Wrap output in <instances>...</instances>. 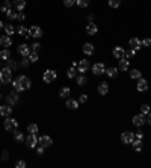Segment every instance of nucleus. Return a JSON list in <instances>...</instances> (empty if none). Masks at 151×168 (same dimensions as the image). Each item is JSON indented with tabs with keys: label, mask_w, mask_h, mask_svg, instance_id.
Wrapping results in <instances>:
<instances>
[{
	"label": "nucleus",
	"mask_w": 151,
	"mask_h": 168,
	"mask_svg": "<svg viewBox=\"0 0 151 168\" xmlns=\"http://www.w3.org/2000/svg\"><path fill=\"white\" fill-rule=\"evenodd\" d=\"M15 167H17V168H26V167H27V164L24 162V161H18V162L15 164Z\"/></svg>",
	"instance_id": "49530a36"
},
{
	"label": "nucleus",
	"mask_w": 151,
	"mask_h": 168,
	"mask_svg": "<svg viewBox=\"0 0 151 168\" xmlns=\"http://www.w3.org/2000/svg\"><path fill=\"white\" fill-rule=\"evenodd\" d=\"M130 77H132V79H141V77H142V73H141L139 70L135 68V70L130 71Z\"/></svg>",
	"instance_id": "72a5a7b5"
},
{
	"label": "nucleus",
	"mask_w": 151,
	"mask_h": 168,
	"mask_svg": "<svg viewBox=\"0 0 151 168\" xmlns=\"http://www.w3.org/2000/svg\"><path fill=\"white\" fill-rule=\"evenodd\" d=\"M86 32H88V35H95L97 32H98V29H97V25L95 23H88V26H86Z\"/></svg>",
	"instance_id": "5701e85b"
},
{
	"label": "nucleus",
	"mask_w": 151,
	"mask_h": 168,
	"mask_svg": "<svg viewBox=\"0 0 151 168\" xmlns=\"http://www.w3.org/2000/svg\"><path fill=\"white\" fill-rule=\"evenodd\" d=\"M0 45L2 47H9L12 45V39L9 35H5V36H0Z\"/></svg>",
	"instance_id": "412c9836"
},
{
	"label": "nucleus",
	"mask_w": 151,
	"mask_h": 168,
	"mask_svg": "<svg viewBox=\"0 0 151 168\" xmlns=\"http://www.w3.org/2000/svg\"><path fill=\"white\" fill-rule=\"evenodd\" d=\"M27 132H29V133H38V126H36V124H29Z\"/></svg>",
	"instance_id": "a19ab883"
},
{
	"label": "nucleus",
	"mask_w": 151,
	"mask_h": 168,
	"mask_svg": "<svg viewBox=\"0 0 151 168\" xmlns=\"http://www.w3.org/2000/svg\"><path fill=\"white\" fill-rule=\"evenodd\" d=\"M8 67H9L11 70H14V68H17V62L11 61V58H9V59H8Z\"/></svg>",
	"instance_id": "09e8293b"
},
{
	"label": "nucleus",
	"mask_w": 151,
	"mask_h": 168,
	"mask_svg": "<svg viewBox=\"0 0 151 168\" xmlns=\"http://www.w3.org/2000/svg\"><path fill=\"white\" fill-rule=\"evenodd\" d=\"M83 53H85V55H88V56L94 55V45H92V44H89V42H86V44L83 45Z\"/></svg>",
	"instance_id": "b1692460"
},
{
	"label": "nucleus",
	"mask_w": 151,
	"mask_h": 168,
	"mask_svg": "<svg viewBox=\"0 0 151 168\" xmlns=\"http://www.w3.org/2000/svg\"><path fill=\"white\" fill-rule=\"evenodd\" d=\"M135 55H136V50H129V52H125V58H127V59L135 58Z\"/></svg>",
	"instance_id": "a18cd8bd"
},
{
	"label": "nucleus",
	"mask_w": 151,
	"mask_h": 168,
	"mask_svg": "<svg viewBox=\"0 0 151 168\" xmlns=\"http://www.w3.org/2000/svg\"><path fill=\"white\" fill-rule=\"evenodd\" d=\"M52 138H50V136H47V135H42V136H39V139H38V144H39V146L41 147H50V146H52Z\"/></svg>",
	"instance_id": "9b49d317"
},
{
	"label": "nucleus",
	"mask_w": 151,
	"mask_h": 168,
	"mask_svg": "<svg viewBox=\"0 0 151 168\" xmlns=\"http://www.w3.org/2000/svg\"><path fill=\"white\" fill-rule=\"evenodd\" d=\"M26 146L29 147V149H33V147H36L38 146V138H36V135L35 133H30L27 138H26Z\"/></svg>",
	"instance_id": "0eeeda50"
},
{
	"label": "nucleus",
	"mask_w": 151,
	"mask_h": 168,
	"mask_svg": "<svg viewBox=\"0 0 151 168\" xmlns=\"http://www.w3.org/2000/svg\"><path fill=\"white\" fill-rule=\"evenodd\" d=\"M56 77H58V74H56V71L55 70H47L45 73H44V82L45 83H52V82H55L56 80Z\"/></svg>",
	"instance_id": "7ed1b4c3"
},
{
	"label": "nucleus",
	"mask_w": 151,
	"mask_h": 168,
	"mask_svg": "<svg viewBox=\"0 0 151 168\" xmlns=\"http://www.w3.org/2000/svg\"><path fill=\"white\" fill-rule=\"evenodd\" d=\"M136 138H138V139H142V138H144V132H142V130H138V132H136Z\"/></svg>",
	"instance_id": "864d4df0"
},
{
	"label": "nucleus",
	"mask_w": 151,
	"mask_h": 168,
	"mask_svg": "<svg viewBox=\"0 0 151 168\" xmlns=\"http://www.w3.org/2000/svg\"><path fill=\"white\" fill-rule=\"evenodd\" d=\"M38 155H39V156H41V155H44V147H41V146H39V149H38Z\"/></svg>",
	"instance_id": "5fc2aeb1"
},
{
	"label": "nucleus",
	"mask_w": 151,
	"mask_h": 168,
	"mask_svg": "<svg viewBox=\"0 0 151 168\" xmlns=\"http://www.w3.org/2000/svg\"><path fill=\"white\" fill-rule=\"evenodd\" d=\"M70 94H71V89H70L68 86H64V88H61V91H59V95H61L62 99L70 97Z\"/></svg>",
	"instance_id": "a878e982"
},
{
	"label": "nucleus",
	"mask_w": 151,
	"mask_h": 168,
	"mask_svg": "<svg viewBox=\"0 0 151 168\" xmlns=\"http://www.w3.org/2000/svg\"><path fill=\"white\" fill-rule=\"evenodd\" d=\"M121 141L124 144H132L135 141V133L133 132H124V133H121Z\"/></svg>",
	"instance_id": "1a4fd4ad"
},
{
	"label": "nucleus",
	"mask_w": 151,
	"mask_h": 168,
	"mask_svg": "<svg viewBox=\"0 0 151 168\" xmlns=\"http://www.w3.org/2000/svg\"><path fill=\"white\" fill-rule=\"evenodd\" d=\"M76 82H77V85H80V86H83V85H86V82H88V79L85 77V74L82 73V74H79L77 77H76Z\"/></svg>",
	"instance_id": "c85d7f7f"
},
{
	"label": "nucleus",
	"mask_w": 151,
	"mask_h": 168,
	"mask_svg": "<svg viewBox=\"0 0 151 168\" xmlns=\"http://www.w3.org/2000/svg\"><path fill=\"white\" fill-rule=\"evenodd\" d=\"M6 100H8V103H9L11 106L17 105V103H18V94H17V91H14V92L8 94V97H6Z\"/></svg>",
	"instance_id": "2eb2a0df"
},
{
	"label": "nucleus",
	"mask_w": 151,
	"mask_h": 168,
	"mask_svg": "<svg viewBox=\"0 0 151 168\" xmlns=\"http://www.w3.org/2000/svg\"><path fill=\"white\" fill-rule=\"evenodd\" d=\"M17 32H18L21 36H24V38H30V36H29V30H27L26 28H24V26H18Z\"/></svg>",
	"instance_id": "c756f323"
},
{
	"label": "nucleus",
	"mask_w": 151,
	"mask_h": 168,
	"mask_svg": "<svg viewBox=\"0 0 151 168\" xmlns=\"http://www.w3.org/2000/svg\"><path fill=\"white\" fill-rule=\"evenodd\" d=\"M132 144H133V147H135V150H136V152H141V150H142V147H144L142 139H138V138H135V141H133Z\"/></svg>",
	"instance_id": "cd10ccee"
},
{
	"label": "nucleus",
	"mask_w": 151,
	"mask_h": 168,
	"mask_svg": "<svg viewBox=\"0 0 151 168\" xmlns=\"http://www.w3.org/2000/svg\"><path fill=\"white\" fill-rule=\"evenodd\" d=\"M104 74H107L109 77H116V74H118V68H115V67L106 68V73H104Z\"/></svg>",
	"instance_id": "bb28decb"
},
{
	"label": "nucleus",
	"mask_w": 151,
	"mask_h": 168,
	"mask_svg": "<svg viewBox=\"0 0 151 168\" xmlns=\"http://www.w3.org/2000/svg\"><path fill=\"white\" fill-rule=\"evenodd\" d=\"M109 92V83L107 82H101L98 85V94L100 95H106Z\"/></svg>",
	"instance_id": "aec40b11"
},
{
	"label": "nucleus",
	"mask_w": 151,
	"mask_h": 168,
	"mask_svg": "<svg viewBox=\"0 0 151 168\" xmlns=\"http://www.w3.org/2000/svg\"><path fill=\"white\" fill-rule=\"evenodd\" d=\"M21 65H23V67H29V65H30V59H29V58H24V59L21 61Z\"/></svg>",
	"instance_id": "8fccbe9b"
},
{
	"label": "nucleus",
	"mask_w": 151,
	"mask_h": 168,
	"mask_svg": "<svg viewBox=\"0 0 151 168\" xmlns=\"http://www.w3.org/2000/svg\"><path fill=\"white\" fill-rule=\"evenodd\" d=\"M14 138H15V141H17V142H24V141H26V138H24V135H23L20 130H15Z\"/></svg>",
	"instance_id": "2f4dec72"
},
{
	"label": "nucleus",
	"mask_w": 151,
	"mask_h": 168,
	"mask_svg": "<svg viewBox=\"0 0 151 168\" xmlns=\"http://www.w3.org/2000/svg\"><path fill=\"white\" fill-rule=\"evenodd\" d=\"M30 52H32V47H29L27 44H20V45H18V53H20L21 56L27 58V56L30 55Z\"/></svg>",
	"instance_id": "6e6552de"
},
{
	"label": "nucleus",
	"mask_w": 151,
	"mask_h": 168,
	"mask_svg": "<svg viewBox=\"0 0 151 168\" xmlns=\"http://www.w3.org/2000/svg\"><path fill=\"white\" fill-rule=\"evenodd\" d=\"M3 29H5L6 35H9V36L15 32V29H14V26H12V25H5V28H3Z\"/></svg>",
	"instance_id": "f704fd0d"
},
{
	"label": "nucleus",
	"mask_w": 151,
	"mask_h": 168,
	"mask_svg": "<svg viewBox=\"0 0 151 168\" xmlns=\"http://www.w3.org/2000/svg\"><path fill=\"white\" fill-rule=\"evenodd\" d=\"M2 156H3V159H5V161H8V159H9V158H8V152H3V155H2Z\"/></svg>",
	"instance_id": "4d7b16f0"
},
{
	"label": "nucleus",
	"mask_w": 151,
	"mask_h": 168,
	"mask_svg": "<svg viewBox=\"0 0 151 168\" xmlns=\"http://www.w3.org/2000/svg\"><path fill=\"white\" fill-rule=\"evenodd\" d=\"M17 14H18V12H15L14 9H11V11L6 14V17H8V20H15V18H17Z\"/></svg>",
	"instance_id": "ea45409f"
},
{
	"label": "nucleus",
	"mask_w": 151,
	"mask_h": 168,
	"mask_svg": "<svg viewBox=\"0 0 151 168\" xmlns=\"http://www.w3.org/2000/svg\"><path fill=\"white\" fill-rule=\"evenodd\" d=\"M12 80V70L9 67H5L0 70V82L2 83H9Z\"/></svg>",
	"instance_id": "f257e3e1"
},
{
	"label": "nucleus",
	"mask_w": 151,
	"mask_h": 168,
	"mask_svg": "<svg viewBox=\"0 0 151 168\" xmlns=\"http://www.w3.org/2000/svg\"><path fill=\"white\" fill-rule=\"evenodd\" d=\"M3 126H5V130H8V132H15V130H17V127H18V121H17L15 118L6 117Z\"/></svg>",
	"instance_id": "f03ea898"
},
{
	"label": "nucleus",
	"mask_w": 151,
	"mask_h": 168,
	"mask_svg": "<svg viewBox=\"0 0 151 168\" xmlns=\"http://www.w3.org/2000/svg\"><path fill=\"white\" fill-rule=\"evenodd\" d=\"M3 28H5V25H3V21H0V30H2Z\"/></svg>",
	"instance_id": "13d9d810"
},
{
	"label": "nucleus",
	"mask_w": 151,
	"mask_h": 168,
	"mask_svg": "<svg viewBox=\"0 0 151 168\" xmlns=\"http://www.w3.org/2000/svg\"><path fill=\"white\" fill-rule=\"evenodd\" d=\"M136 88H138V91H141V92H144V91H147L148 89V82L145 80V79H138V85H136Z\"/></svg>",
	"instance_id": "a211bd4d"
},
{
	"label": "nucleus",
	"mask_w": 151,
	"mask_h": 168,
	"mask_svg": "<svg viewBox=\"0 0 151 168\" xmlns=\"http://www.w3.org/2000/svg\"><path fill=\"white\" fill-rule=\"evenodd\" d=\"M9 58H11V52L8 49H3L2 52H0V59L2 61H8Z\"/></svg>",
	"instance_id": "7c9ffc66"
},
{
	"label": "nucleus",
	"mask_w": 151,
	"mask_h": 168,
	"mask_svg": "<svg viewBox=\"0 0 151 168\" xmlns=\"http://www.w3.org/2000/svg\"><path fill=\"white\" fill-rule=\"evenodd\" d=\"M12 86H14V89H15L17 92H21V91H24V89H23V86L20 85V82H18V80H14V82H12Z\"/></svg>",
	"instance_id": "c9c22d12"
},
{
	"label": "nucleus",
	"mask_w": 151,
	"mask_h": 168,
	"mask_svg": "<svg viewBox=\"0 0 151 168\" xmlns=\"http://www.w3.org/2000/svg\"><path fill=\"white\" fill-rule=\"evenodd\" d=\"M27 58L30 59V62H36V61H38V52H33V50H32Z\"/></svg>",
	"instance_id": "4c0bfd02"
},
{
	"label": "nucleus",
	"mask_w": 151,
	"mask_h": 168,
	"mask_svg": "<svg viewBox=\"0 0 151 168\" xmlns=\"http://www.w3.org/2000/svg\"><path fill=\"white\" fill-rule=\"evenodd\" d=\"M29 36L30 38H41L42 36V29L39 26H32L29 29Z\"/></svg>",
	"instance_id": "9d476101"
},
{
	"label": "nucleus",
	"mask_w": 151,
	"mask_h": 168,
	"mask_svg": "<svg viewBox=\"0 0 151 168\" xmlns=\"http://www.w3.org/2000/svg\"><path fill=\"white\" fill-rule=\"evenodd\" d=\"M0 85H2V82H0Z\"/></svg>",
	"instance_id": "052dcab7"
},
{
	"label": "nucleus",
	"mask_w": 151,
	"mask_h": 168,
	"mask_svg": "<svg viewBox=\"0 0 151 168\" xmlns=\"http://www.w3.org/2000/svg\"><path fill=\"white\" fill-rule=\"evenodd\" d=\"M132 121H133V124H135V126L142 127V126L147 123V117H145L144 114H139V115H135V117H133Z\"/></svg>",
	"instance_id": "423d86ee"
},
{
	"label": "nucleus",
	"mask_w": 151,
	"mask_h": 168,
	"mask_svg": "<svg viewBox=\"0 0 151 168\" xmlns=\"http://www.w3.org/2000/svg\"><path fill=\"white\" fill-rule=\"evenodd\" d=\"M88 102V95L86 94H82L80 97H79V103H86Z\"/></svg>",
	"instance_id": "de8ad7c7"
},
{
	"label": "nucleus",
	"mask_w": 151,
	"mask_h": 168,
	"mask_svg": "<svg viewBox=\"0 0 151 168\" xmlns=\"http://www.w3.org/2000/svg\"><path fill=\"white\" fill-rule=\"evenodd\" d=\"M129 67H130V61H129V59H125V58L119 59L118 70H121V71H127V70H129Z\"/></svg>",
	"instance_id": "6ab92c4d"
},
{
	"label": "nucleus",
	"mask_w": 151,
	"mask_h": 168,
	"mask_svg": "<svg viewBox=\"0 0 151 168\" xmlns=\"http://www.w3.org/2000/svg\"><path fill=\"white\" fill-rule=\"evenodd\" d=\"M88 68H89V62H88L86 59H82V61L77 62V70L80 71V73H85V71H88Z\"/></svg>",
	"instance_id": "f3484780"
},
{
	"label": "nucleus",
	"mask_w": 151,
	"mask_h": 168,
	"mask_svg": "<svg viewBox=\"0 0 151 168\" xmlns=\"http://www.w3.org/2000/svg\"><path fill=\"white\" fill-rule=\"evenodd\" d=\"M0 100H2V94H0Z\"/></svg>",
	"instance_id": "bf43d9fd"
},
{
	"label": "nucleus",
	"mask_w": 151,
	"mask_h": 168,
	"mask_svg": "<svg viewBox=\"0 0 151 168\" xmlns=\"http://www.w3.org/2000/svg\"><path fill=\"white\" fill-rule=\"evenodd\" d=\"M129 45H130V49H132V50H136V52H138L139 49H142L141 39H139V38H136V36H135V38H132V39L129 41Z\"/></svg>",
	"instance_id": "f8f14e48"
},
{
	"label": "nucleus",
	"mask_w": 151,
	"mask_h": 168,
	"mask_svg": "<svg viewBox=\"0 0 151 168\" xmlns=\"http://www.w3.org/2000/svg\"><path fill=\"white\" fill-rule=\"evenodd\" d=\"M39 49H41V45H39V44H38V42H35V44H33V45H32V50H33V52H38V50H39Z\"/></svg>",
	"instance_id": "603ef678"
},
{
	"label": "nucleus",
	"mask_w": 151,
	"mask_h": 168,
	"mask_svg": "<svg viewBox=\"0 0 151 168\" xmlns=\"http://www.w3.org/2000/svg\"><path fill=\"white\" fill-rule=\"evenodd\" d=\"M112 55H113V58H116V59H122V58H125V52H124L122 47H119V45H116L115 49H113Z\"/></svg>",
	"instance_id": "ddd939ff"
},
{
	"label": "nucleus",
	"mask_w": 151,
	"mask_h": 168,
	"mask_svg": "<svg viewBox=\"0 0 151 168\" xmlns=\"http://www.w3.org/2000/svg\"><path fill=\"white\" fill-rule=\"evenodd\" d=\"M109 6L110 8H119L121 6V0H109Z\"/></svg>",
	"instance_id": "e433bc0d"
},
{
	"label": "nucleus",
	"mask_w": 151,
	"mask_h": 168,
	"mask_svg": "<svg viewBox=\"0 0 151 168\" xmlns=\"http://www.w3.org/2000/svg\"><path fill=\"white\" fill-rule=\"evenodd\" d=\"M76 3H77L79 8H86V6L89 5V0H77Z\"/></svg>",
	"instance_id": "58836bf2"
},
{
	"label": "nucleus",
	"mask_w": 151,
	"mask_h": 168,
	"mask_svg": "<svg viewBox=\"0 0 151 168\" xmlns=\"http://www.w3.org/2000/svg\"><path fill=\"white\" fill-rule=\"evenodd\" d=\"M67 108H68V109H77V108H79V100L68 99V100H67Z\"/></svg>",
	"instance_id": "393cba45"
},
{
	"label": "nucleus",
	"mask_w": 151,
	"mask_h": 168,
	"mask_svg": "<svg viewBox=\"0 0 151 168\" xmlns=\"http://www.w3.org/2000/svg\"><path fill=\"white\" fill-rule=\"evenodd\" d=\"M12 6H14L18 12H23L24 8H26V0H14V2H12Z\"/></svg>",
	"instance_id": "4468645a"
},
{
	"label": "nucleus",
	"mask_w": 151,
	"mask_h": 168,
	"mask_svg": "<svg viewBox=\"0 0 151 168\" xmlns=\"http://www.w3.org/2000/svg\"><path fill=\"white\" fill-rule=\"evenodd\" d=\"M76 2H77V0H64V6L65 8H71L73 5H76Z\"/></svg>",
	"instance_id": "79ce46f5"
},
{
	"label": "nucleus",
	"mask_w": 151,
	"mask_h": 168,
	"mask_svg": "<svg viewBox=\"0 0 151 168\" xmlns=\"http://www.w3.org/2000/svg\"><path fill=\"white\" fill-rule=\"evenodd\" d=\"M76 67H71V68H68V71H67V76L70 77V79H74V77H77V73H76Z\"/></svg>",
	"instance_id": "473e14b6"
},
{
	"label": "nucleus",
	"mask_w": 151,
	"mask_h": 168,
	"mask_svg": "<svg viewBox=\"0 0 151 168\" xmlns=\"http://www.w3.org/2000/svg\"><path fill=\"white\" fill-rule=\"evenodd\" d=\"M11 114H12V108H11V105H5V106H0V115L2 117H11Z\"/></svg>",
	"instance_id": "dca6fc26"
},
{
	"label": "nucleus",
	"mask_w": 151,
	"mask_h": 168,
	"mask_svg": "<svg viewBox=\"0 0 151 168\" xmlns=\"http://www.w3.org/2000/svg\"><path fill=\"white\" fill-rule=\"evenodd\" d=\"M141 44H142V47H150L151 45V39L150 38H144V39H141Z\"/></svg>",
	"instance_id": "c03bdc74"
},
{
	"label": "nucleus",
	"mask_w": 151,
	"mask_h": 168,
	"mask_svg": "<svg viewBox=\"0 0 151 168\" xmlns=\"http://www.w3.org/2000/svg\"><path fill=\"white\" fill-rule=\"evenodd\" d=\"M11 9H12V2H11V0H3V5H2V8H0V11L8 14Z\"/></svg>",
	"instance_id": "4be33fe9"
},
{
	"label": "nucleus",
	"mask_w": 151,
	"mask_h": 168,
	"mask_svg": "<svg viewBox=\"0 0 151 168\" xmlns=\"http://www.w3.org/2000/svg\"><path fill=\"white\" fill-rule=\"evenodd\" d=\"M92 73L94 74H104L106 73V67H104V64L103 62H97V64H94L92 65Z\"/></svg>",
	"instance_id": "39448f33"
},
{
	"label": "nucleus",
	"mask_w": 151,
	"mask_h": 168,
	"mask_svg": "<svg viewBox=\"0 0 151 168\" xmlns=\"http://www.w3.org/2000/svg\"><path fill=\"white\" fill-rule=\"evenodd\" d=\"M17 80L20 82V85L23 86V89H24V91H27V89L32 86V82H30V79H29L27 76H23V74H21V76H18V77H17Z\"/></svg>",
	"instance_id": "20e7f679"
},
{
	"label": "nucleus",
	"mask_w": 151,
	"mask_h": 168,
	"mask_svg": "<svg viewBox=\"0 0 151 168\" xmlns=\"http://www.w3.org/2000/svg\"><path fill=\"white\" fill-rule=\"evenodd\" d=\"M24 18H26V15H24L23 12H18V14H17V20H20V21H23Z\"/></svg>",
	"instance_id": "3c124183"
},
{
	"label": "nucleus",
	"mask_w": 151,
	"mask_h": 168,
	"mask_svg": "<svg viewBox=\"0 0 151 168\" xmlns=\"http://www.w3.org/2000/svg\"><path fill=\"white\" fill-rule=\"evenodd\" d=\"M147 123L151 126V114H148V117H147Z\"/></svg>",
	"instance_id": "6e6d98bb"
},
{
	"label": "nucleus",
	"mask_w": 151,
	"mask_h": 168,
	"mask_svg": "<svg viewBox=\"0 0 151 168\" xmlns=\"http://www.w3.org/2000/svg\"><path fill=\"white\" fill-rule=\"evenodd\" d=\"M141 114L148 115V114H150V106H148V105H142V106H141Z\"/></svg>",
	"instance_id": "37998d69"
}]
</instances>
